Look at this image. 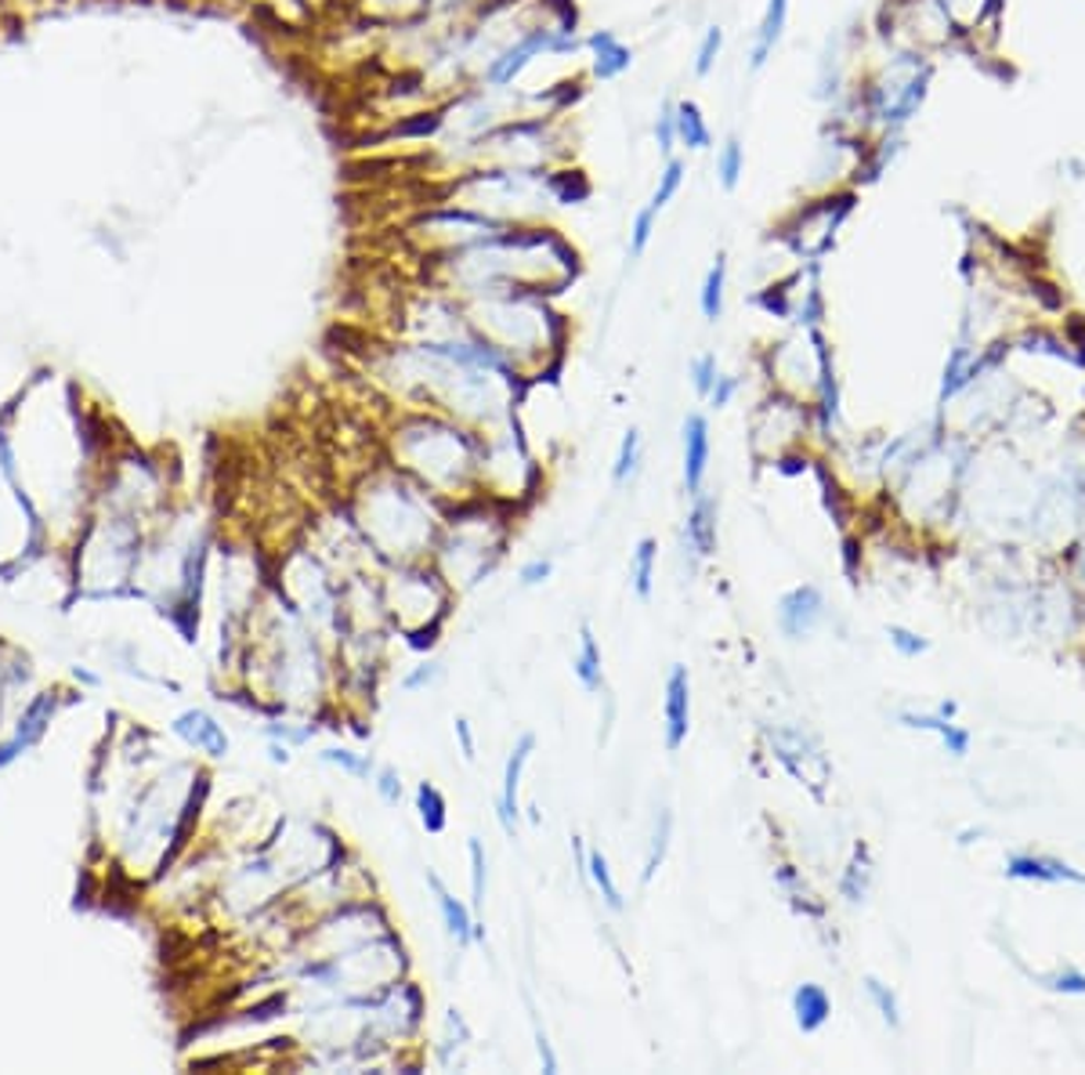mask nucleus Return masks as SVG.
Returning <instances> with one entry per match:
<instances>
[{"mask_svg":"<svg viewBox=\"0 0 1085 1075\" xmlns=\"http://www.w3.org/2000/svg\"><path fill=\"white\" fill-rule=\"evenodd\" d=\"M481 453L485 446L478 439H470L467 431H460L453 424H442V420H428L423 417L417 428L402 431V461L406 467L428 481L434 489H464L474 478V472L481 467Z\"/></svg>","mask_w":1085,"mask_h":1075,"instance_id":"obj_1","label":"nucleus"},{"mask_svg":"<svg viewBox=\"0 0 1085 1075\" xmlns=\"http://www.w3.org/2000/svg\"><path fill=\"white\" fill-rule=\"evenodd\" d=\"M876 26L883 47H894V52L938 55L959 47V33L938 0H887L879 8Z\"/></svg>","mask_w":1085,"mask_h":1075,"instance_id":"obj_2","label":"nucleus"},{"mask_svg":"<svg viewBox=\"0 0 1085 1075\" xmlns=\"http://www.w3.org/2000/svg\"><path fill=\"white\" fill-rule=\"evenodd\" d=\"M857 192L854 189H826L815 200H807L782 221V243L800 257V262L815 265L818 257L832 251L835 236L846 225V218L854 214Z\"/></svg>","mask_w":1085,"mask_h":1075,"instance_id":"obj_3","label":"nucleus"},{"mask_svg":"<svg viewBox=\"0 0 1085 1075\" xmlns=\"http://www.w3.org/2000/svg\"><path fill=\"white\" fill-rule=\"evenodd\" d=\"M959 33V47L992 52L1003 33L1006 0H938Z\"/></svg>","mask_w":1085,"mask_h":1075,"instance_id":"obj_4","label":"nucleus"},{"mask_svg":"<svg viewBox=\"0 0 1085 1075\" xmlns=\"http://www.w3.org/2000/svg\"><path fill=\"white\" fill-rule=\"evenodd\" d=\"M691 732V674L684 663H673L663 688V746L680 753Z\"/></svg>","mask_w":1085,"mask_h":1075,"instance_id":"obj_5","label":"nucleus"},{"mask_svg":"<svg viewBox=\"0 0 1085 1075\" xmlns=\"http://www.w3.org/2000/svg\"><path fill=\"white\" fill-rule=\"evenodd\" d=\"M532 753H535V732H521L514 750H510L507 764H503L500 797H496V819H500V830L507 836L518 833V822H521V775H525Z\"/></svg>","mask_w":1085,"mask_h":1075,"instance_id":"obj_6","label":"nucleus"},{"mask_svg":"<svg viewBox=\"0 0 1085 1075\" xmlns=\"http://www.w3.org/2000/svg\"><path fill=\"white\" fill-rule=\"evenodd\" d=\"M423 880H428L431 887V895H434V906H439V917H442V927H445V934L453 938V942L460 949H467L474 942H485V927L481 923H474V909L464 906L453 891L445 887V880L434 869L423 873Z\"/></svg>","mask_w":1085,"mask_h":1075,"instance_id":"obj_7","label":"nucleus"},{"mask_svg":"<svg viewBox=\"0 0 1085 1075\" xmlns=\"http://www.w3.org/2000/svg\"><path fill=\"white\" fill-rule=\"evenodd\" d=\"M821 616H826V598H821V590L815 584L793 587L789 595H782V601H778V630L789 641L807 638L810 630L821 623Z\"/></svg>","mask_w":1085,"mask_h":1075,"instance_id":"obj_8","label":"nucleus"},{"mask_svg":"<svg viewBox=\"0 0 1085 1075\" xmlns=\"http://www.w3.org/2000/svg\"><path fill=\"white\" fill-rule=\"evenodd\" d=\"M684 489L688 497H698L706 486V472H709V453H713V439H709V420L702 413H688L684 417Z\"/></svg>","mask_w":1085,"mask_h":1075,"instance_id":"obj_9","label":"nucleus"},{"mask_svg":"<svg viewBox=\"0 0 1085 1075\" xmlns=\"http://www.w3.org/2000/svg\"><path fill=\"white\" fill-rule=\"evenodd\" d=\"M789 8L793 0H764V11H760V22L753 30V41H750V52H745V66L750 73H760L775 58V47L782 44L785 26H789Z\"/></svg>","mask_w":1085,"mask_h":1075,"instance_id":"obj_10","label":"nucleus"},{"mask_svg":"<svg viewBox=\"0 0 1085 1075\" xmlns=\"http://www.w3.org/2000/svg\"><path fill=\"white\" fill-rule=\"evenodd\" d=\"M691 500V511L684 518V547L698 562H709L717 554V500L709 492H698Z\"/></svg>","mask_w":1085,"mask_h":1075,"instance_id":"obj_11","label":"nucleus"},{"mask_svg":"<svg viewBox=\"0 0 1085 1075\" xmlns=\"http://www.w3.org/2000/svg\"><path fill=\"white\" fill-rule=\"evenodd\" d=\"M590 47V77L594 80H619L622 73L633 66V52L630 44L622 41L619 33L612 30H601V33H590L583 41Z\"/></svg>","mask_w":1085,"mask_h":1075,"instance_id":"obj_12","label":"nucleus"},{"mask_svg":"<svg viewBox=\"0 0 1085 1075\" xmlns=\"http://www.w3.org/2000/svg\"><path fill=\"white\" fill-rule=\"evenodd\" d=\"M170 728H174V735H181L185 743L210 753V757H224V753H229V735H224V728L203 710H185L181 717H174Z\"/></svg>","mask_w":1085,"mask_h":1075,"instance_id":"obj_13","label":"nucleus"},{"mask_svg":"<svg viewBox=\"0 0 1085 1075\" xmlns=\"http://www.w3.org/2000/svg\"><path fill=\"white\" fill-rule=\"evenodd\" d=\"M572 674H576V681L583 685V691H590V696H601L605 691V656L594 638V627L586 620L579 623V649H576V656H572Z\"/></svg>","mask_w":1085,"mask_h":1075,"instance_id":"obj_14","label":"nucleus"},{"mask_svg":"<svg viewBox=\"0 0 1085 1075\" xmlns=\"http://www.w3.org/2000/svg\"><path fill=\"white\" fill-rule=\"evenodd\" d=\"M1006 873L1017 880H1042V884H1085L1078 869H1071L1067 862L1045 858V855H1014L1006 862Z\"/></svg>","mask_w":1085,"mask_h":1075,"instance_id":"obj_15","label":"nucleus"},{"mask_svg":"<svg viewBox=\"0 0 1085 1075\" xmlns=\"http://www.w3.org/2000/svg\"><path fill=\"white\" fill-rule=\"evenodd\" d=\"M543 185H546V196H551L554 207H579L594 196V181L586 178L583 170L565 167V164L543 170Z\"/></svg>","mask_w":1085,"mask_h":1075,"instance_id":"obj_16","label":"nucleus"},{"mask_svg":"<svg viewBox=\"0 0 1085 1075\" xmlns=\"http://www.w3.org/2000/svg\"><path fill=\"white\" fill-rule=\"evenodd\" d=\"M793 1018L800 1032H818L826 1029V1021L832 1018V999L818 982H804L796 985L793 993Z\"/></svg>","mask_w":1085,"mask_h":1075,"instance_id":"obj_17","label":"nucleus"},{"mask_svg":"<svg viewBox=\"0 0 1085 1075\" xmlns=\"http://www.w3.org/2000/svg\"><path fill=\"white\" fill-rule=\"evenodd\" d=\"M677 145H684L688 153H702L713 145V123H709L695 98H680L677 102Z\"/></svg>","mask_w":1085,"mask_h":1075,"instance_id":"obj_18","label":"nucleus"},{"mask_svg":"<svg viewBox=\"0 0 1085 1075\" xmlns=\"http://www.w3.org/2000/svg\"><path fill=\"white\" fill-rule=\"evenodd\" d=\"M723 304H728V257L717 254L713 265L706 268L702 287H698V312H702L706 323H717L723 315Z\"/></svg>","mask_w":1085,"mask_h":1075,"instance_id":"obj_19","label":"nucleus"},{"mask_svg":"<svg viewBox=\"0 0 1085 1075\" xmlns=\"http://www.w3.org/2000/svg\"><path fill=\"white\" fill-rule=\"evenodd\" d=\"M901 724L905 728H919V732H933L944 743V750L955 753V757H966V753H970V732H963L959 724H952V717H941V713H901Z\"/></svg>","mask_w":1085,"mask_h":1075,"instance_id":"obj_20","label":"nucleus"},{"mask_svg":"<svg viewBox=\"0 0 1085 1075\" xmlns=\"http://www.w3.org/2000/svg\"><path fill=\"white\" fill-rule=\"evenodd\" d=\"M586 880L594 884V891L601 895V901L612 912H622L627 909V901H622V891H619V880H616V873H612V862H608V855L601 847H586Z\"/></svg>","mask_w":1085,"mask_h":1075,"instance_id":"obj_21","label":"nucleus"},{"mask_svg":"<svg viewBox=\"0 0 1085 1075\" xmlns=\"http://www.w3.org/2000/svg\"><path fill=\"white\" fill-rule=\"evenodd\" d=\"M655 573H658V543L652 536H644V540H638V547L630 554V587L641 601H652Z\"/></svg>","mask_w":1085,"mask_h":1075,"instance_id":"obj_22","label":"nucleus"},{"mask_svg":"<svg viewBox=\"0 0 1085 1075\" xmlns=\"http://www.w3.org/2000/svg\"><path fill=\"white\" fill-rule=\"evenodd\" d=\"M669 840H673V811L658 808L655 822H652V836H647V851H644V869H641V884L647 887L663 869V862L669 855Z\"/></svg>","mask_w":1085,"mask_h":1075,"instance_id":"obj_23","label":"nucleus"},{"mask_svg":"<svg viewBox=\"0 0 1085 1075\" xmlns=\"http://www.w3.org/2000/svg\"><path fill=\"white\" fill-rule=\"evenodd\" d=\"M413 797H417V819H420L423 830H428L431 836L445 833L449 830V800H445L442 789L423 778V783H417Z\"/></svg>","mask_w":1085,"mask_h":1075,"instance_id":"obj_24","label":"nucleus"},{"mask_svg":"<svg viewBox=\"0 0 1085 1075\" xmlns=\"http://www.w3.org/2000/svg\"><path fill=\"white\" fill-rule=\"evenodd\" d=\"M713 175H717V185L723 192H734L742 185L745 178V145L734 138H723L717 145V153H713Z\"/></svg>","mask_w":1085,"mask_h":1075,"instance_id":"obj_25","label":"nucleus"},{"mask_svg":"<svg viewBox=\"0 0 1085 1075\" xmlns=\"http://www.w3.org/2000/svg\"><path fill=\"white\" fill-rule=\"evenodd\" d=\"M684 181H688V159H684V156H669L666 164H663V170H658V181H655L652 196H647V203H652L655 210H666L680 196Z\"/></svg>","mask_w":1085,"mask_h":1075,"instance_id":"obj_26","label":"nucleus"},{"mask_svg":"<svg viewBox=\"0 0 1085 1075\" xmlns=\"http://www.w3.org/2000/svg\"><path fill=\"white\" fill-rule=\"evenodd\" d=\"M641 461H644V439H641L638 428H630L627 435H622V442H619V453H616V464H612V481H616V486H627V481L638 478Z\"/></svg>","mask_w":1085,"mask_h":1075,"instance_id":"obj_27","label":"nucleus"},{"mask_svg":"<svg viewBox=\"0 0 1085 1075\" xmlns=\"http://www.w3.org/2000/svg\"><path fill=\"white\" fill-rule=\"evenodd\" d=\"M467 862H470V909H485V895H489V855H485L481 836H467Z\"/></svg>","mask_w":1085,"mask_h":1075,"instance_id":"obj_28","label":"nucleus"},{"mask_svg":"<svg viewBox=\"0 0 1085 1075\" xmlns=\"http://www.w3.org/2000/svg\"><path fill=\"white\" fill-rule=\"evenodd\" d=\"M723 55V30L720 26H706L702 36L695 44V58H691V73L698 80H706L709 73L717 69V62Z\"/></svg>","mask_w":1085,"mask_h":1075,"instance_id":"obj_29","label":"nucleus"},{"mask_svg":"<svg viewBox=\"0 0 1085 1075\" xmlns=\"http://www.w3.org/2000/svg\"><path fill=\"white\" fill-rule=\"evenodd\" d=\"M658 218H663V210H655L652 203L638 207V214L630 218V257L647 254V246H652L658 232Z\"/></svg>","mask_w":1085,"mask_h":1075,"instance_id":"obj_30","label":"nucleus"},{"mask_svg":"<svg viewBox=\"0 0 1085 1075\" xmlns=\"http://www.w3.org/2000/svg\"><path fill=\"white\" fill-rule=\"evenodd\" d=\"M868 880H872V862H868V851L862 847V851H857V855H854L851 866H846L843 880H840L843 898L851 901V906H857V901H865V895H868Z\"/></svg>","mask_w":1085,"mask_h":1075,"instance_id":"obj_31","label":"nucleus"},{"mask_svg":"<svg viewBox=\"0 0 1085 1075\" xmlns=\"http://www.w3.org/2000/svg\"><path fill=\"white\" fill-rule=\"evenodd\" d=\"M319 757L326 761V764H333V768L347 772V775H355V778H366V783H373V772H377V764H373V757H369V753H355V750H344V746L322 750Z\"/></svg>","mask_w":1085,"mask_h":1075,"instance_id":"obj_32","label":"nucleus"},{"mask_svg":"<svg viewBox=\"0 0 1085 1075\" xmlns=\"http://www.w3.org/2000/svg\"><path fill=\"white\" fill-rule=\"evenodd\" d=\"M865 996L872 999V1007L879 1010V1018L883 1024H890V1029H901V1004H897V996H894V988L890 985H883L879 978H865Z\"/></svg>","mask_w":1085,"mask_h":1075,"instance_id":"obj_33","label":"nucleus"},{"mask_svg":"<svg viewBox=\"0 0 1085 1075\" xmlns=\"http://www.w3.org/2000/svg\"><path fill=\"white\" fill-rule=\"evenodd\" d=\"M688 377H691V388H695L698 399H709V391H713L717 377H720V363H717V355H713V352L695 355V358H691V366H688Z\"/></svg>","mask_w":1085,"mask_h":1075,"instance_id":"obj_34","label":"nucleus"},{"mask_svg":"<svg viewBox=\"0 0 1085 1075\" xmlns=\"http://www.w3.org/2000/svg\"><path fill=\"white\" fill-rule=\"evenodd\" d=\"M655 145H658V153H663L666 159L669 156H677L673 149H677V102H666L663 109H658V120H655Z\"/></svg>","mask_w":1085,"mask_h":1075,"instance_id":"obj_35","label":"nucleus"},{"mask_svg":"<svg viewBox=\"0 0 1085 1075\" xmlns=\"http://www.w3.org/2000/svg\"><path fill=\"white\" fill-rule=\"evenodd\" d=\"M373 789H377V797L384 800L388 808L395 805H402V775H398V768H391V764H384V768L373 772Z\"/></svg>","mask_w":1085,"mask_h":1075,"instance_id":"obj_36","label":"nucleus"},{"mask_svg":"<svg viewBox=\"0 0 1085 1075\" xmlns=\"http://www.w3.org/2000/svg\"><path fill=\"white\" fill-rule=\"evenodd\" d=\"M887 638H890V645L897 649V656H905V660H916L930 649V641L922 634H916V630H908V627H890Z\"/></svg>","mask_w":1085,"mask_h":1075,"instance_id":"obj_37","label":"nucleus"},{"mask_svg":"<svg viewBox=\"0 0 1085 1075\" xmlns=\"http://www.w3.org/2000/svg\"><path fill=\"white\" fill-rule=\"evenodd\" d=\"M442 681V663L439 660H428V663H420L413 666L406 677H402V691H409V696H417V691L423 688H431V685H439Z\"/></svg>","mask_w":1085,"mask_h":1075,"instance_id":"obj_38","label":"nucleus"},{"mask_svg":"<svg viewBox=\"0 0 1085 1075\" xmlns=\"http://www.w3.org/2000/svg\"><path fill=\"white\" fill-rule=\"evenodd\" d=\"M551 576H554V562L551 558H532V562H525V565L518 568V584L525 587V590L543 587Z\"/></svg>","mask_w":1085,"mask_h":1075,"instance_id":"obj_39","label":"nucleus"},{"mask_svg":"<svg viewBox=\"0 0 1085 1075\" xmlns=\"http://www.w3.org/2000/svg\"><path fill=\"white\" fill-rule=\"evenodd\" d=\"M739 388H742V377H731V374H720L717 377V385H713V391H709V406H713V410H723V406H731L734 402V395H739Z\"/></svg>","mask_w":1085,"mask_h":1075,"instance_id":"obj_40","label":"nucleus"},{"mask_svg":"<svg viewBox=\"0 0 1085 1075\" xmlns=\"http://www.w3.org/2000/svg\"><path fill=\"white\" fill-rule=\"evenodd\" d=\"M532 1032H535V1050H540L543 1072H557V1054H554V1046H551V1040H546L543 1024H540V1018H535V1015H532Z\"/></svg>","mask_w":1085,"mask_h":1075,"instance_id":"obj_41","label":"nucleus"},{"mask_svg":"<svg viewBox=\"0 0 1085 1075\" xmlns=\"http://www.w3.org/2000/svg\"><path fill=\"white\" fill-rule=\"evenodd\" d=\"M453 735H456V743H460V753H464V761L470 764L474 757H478V743H474V732H470L467 717H456V721H453Z\"/></svg>","mask_w":1085,"mask_h":1075,"instance_id":"obj_42","label":"nucleus"},{"mask_svg":"<svg viewBox=\"0 0 1085 1075\" xmlns=\"http://www.w3.org/2000/svg\"><path fill=\"white\" fill-rule=\"evenodd\" d=\"M1053 988H1056V993H1085V974H1078V971L1056 974Z\"/></svg>","mask_w":1085,"mask_h":1075,"instance_id":"obj_43","label":"nucleus"}]
</instances>
